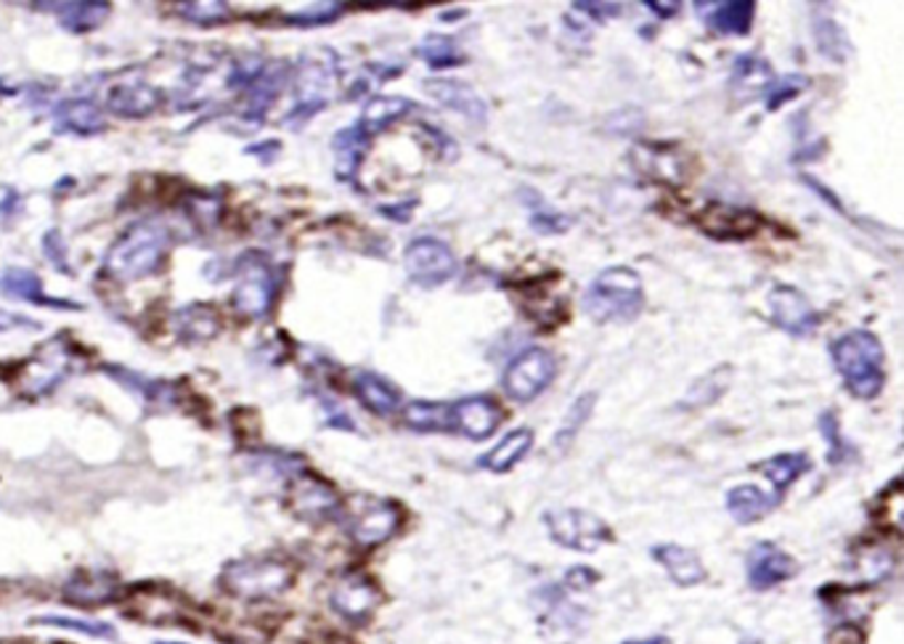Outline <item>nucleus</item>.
<instances>
[{
	"label": "nucleus",
	"instance_id": "1",
	"mask_svg": "<svg viewBox=\"0 0 904 644\" xmlns=\"http://www.w3.org/2000/svg\"><path fill=\"white\" fill-rule=\"evenodd\" d=\"M835 369L854 398L873 401L886 388V350L879 335L870 329H854L833 342Z\"/></svg>",
	"mask_w": 904,
	"mask_h": 644
},
{
	"label": "nucleus",
	"instance_id": "2",
	"mask_svg": "<svg viewBox=\"0 0 904 644\" xmlns=\"http://www.w3.org/2000/svg\"><path fill=\"white\" fill-rule=\"evenodd\" d=\"M170 229L162 221H138L112 244L104 271L115 282H138L157 274L170 250Z\"/></svg>",
	"mask_w": 904,
	"mask_h": 644
},
{
	"label": "nucleus",
	"instance_id": "3",
	"mask_svg": "<svg viewBox=\"0 0 904 644\" xmlns=\"http://www.w3.org/2000/svg\"><path fill=\"white\" fill-rule=\"evenodd\" d=\"M644 287L642 278L629 265H610L584 295V310L597 324H629L642 314Z\"/></svg>",
	"mask_w": 904,
	"mask_h": 644
},
{
	"label": "nucleus",
	"instance_id": "4",
	"mask_svg": "<svg viewBox=\"0 0 904 644\" xmlns=\"http://www.w3.org/2000/svg\"><path fill=\"white\" fill-rule=\"evenodd\" d=\"M292 583V568L278 557H244L223 568L221 587L239 600H274Z\"/></svg>",
	"mask_w": 904,
	"mask_h": 644
},
{
	"label": "nucleus",
	"instance_id": "5",
	"mask_svg": "<svg viewBox=\"0 0 904 644\" xmlns=\"http://www.w3.org/2000/svg\"><path fill=\"white\" fill-rule=\"evenodd\" d=\"M335 56H308L297 72V102L284 123L290 128H301L316 112L329 104L332 85H335Z\"/></svg>",
	"mask_w": 904,
	"mask_h": 644
},
{
	"label": "nucleus",
	"instance_id": "6",
	"mask_svg": "<svg viewBox=\"0 0 904 644\" xmlns=\"http://www.w3.org/2000/svg\"><path fill=\"white\" fill-rule=\"evenodd\" d=\"M403 268H407V276L417 287L435 289L456 276L459 263L446 242L435 236H420L407 247Z\"/></svg>",
	"mask_w": 904,
	"mask_h": 644
},
{
	"label": "nucleus",
	"instance_id": "7",
	"mask_svg": "<svg viewBox=\"0 0 904 644\" xmlns=\"http://www.w3.org/2000/svg\"><path fill=\"white\" fill-rule=\"evenodd\" d=\"M557 377V361L547 348H525L504 371V390L512 401L528 403L549 388Z\"/></svg>",
	"mask_w": 904,
	"mask_h": 644
},
{
	"label": "nucleus",
	"instance_id": "8",
	"mask_svg": "<svg viewBox=\"0 0 904 644\" xmlns=\"http://www.w3.org/2000/svg\"><path fill=\"white\" fill-rule=\"evenodd\" d=\"M551 541L574 552H595L613 539L610 528L597 515L584 509H551L544 515Z\"/></svg>",
	"mask_w": 904,
	"mask_h": 644
},
{
	"label": "nucleus",
	"instance_id": "9",
	"mask_svg": "<svg viewBox=\"0 0 904 644\" xmlns=\"http://www.w3.org/2000/svg\"><path fill=\"white\" fill-rule=\"evenodd\" d=\"M278 278L263 257L248 255V261L239 265V282L234 289V305L239 314L261 318L271 310L276 300Z\"/></svg>",
	"mask_w": 904,
	"mask_h": 644
},
{
	"label": "nucleus",
	"instance_id": "10",
	"mask_svg": "<svg viewBox=\"0 0 904 644\" xmlns=\"http://www.w3.org/2000/svg\"><path fill=\"white\" fill-rule=\"evenodd\" d=\"M401 526V509L388 499H356L348 509L350 539L361 547H380Z\"/></svg>",
	"mask_w": 904,
	"mask_h": 644
},
{
	"label": "nucleus",
	"instance_id": "11",
	"mask_svg": "<svg viewBox=\"0 0 904 644\" xmlns=\"http://www.w3.org/2000/svg\"><path fill=\"white\" fill-rule=\"evenodd\" d=\"M290 509L305 522H327L343 513V502L327 481L311 473H297L290 486Z\"/></svg>",
	"mask_w": 904,
	"mask_h": 644
},
{
	"label": "nucleus",
	"instance_id": "12",
	"mask_svg": "<svg viewBox=\"0 0 904 644\" xmlns=\"http://www.w3.org/2000/svg\"><path fill=\"white\" fill-rule=\"evenodd\" d=\"M769 314H772L777 327L793 337H809L820 324V314L803 297V292L788 287V284H777L769 292Z\"/></svg>",
	"mask_w": 904,
	"mask_h": 644
},
{
	"label": "nucleus",
	"instance_id": "13",
	"mask_svg": "<svg viewBox=\"0 0 904 644\" xmlns=\"http://www.w3.org/2000/svg\"><path fill=\"white\" fill-rule=\"evenodd\" d=\"M329 605L337 615L350 623H364L380 605V592H377L375 581L361 573L343 576L337 587L332 589Z\"/></svg>",
	"mask_w": 904,
	"mask_h": 644
},
{
	"label": "nucleus",
	"instance_id": "14",
	"mask_svg": "<svg viewBox=\"0 0 904 644\" xmlns=\"http://www.w3.org/2000/svg\"><path fill=\"white\" fill-rule=\"evenodd\" d=\"M451 424L470 441H485L502 424V409L488 395H467L451 407Z\"/></svg>",
	"mask_w": 904,
	"mask_h": 644
},
{
	"label": "nucleus",
	"instance_id": "15",
	"mask_svg": "<svg viewBox=\"0 0 904 644\" xmlns=\"http://www.w3.org/2000/svg\"><path fill=\"white\" fill-rule=\"evenodd\" d=\"M748 583L756 592H767V589L777 587V583L793 579L796 576V560L782 552L775 543L761 541L748 552Z\"/></svg>",
	"mask_w": 904,
	"mask_h": 644
},
{
	"label": "nucleus",
	"instance_id": "16",
	"mask_svg": "<svg viewBox=\"0 0 904 644\" xmlns=\"http://www.w3.org/2000/svg\"><path fill=\"white\" fill-rule=\"evenodd\" d=\"M119 581L106 570H77L64 583V600L77 608H102L117 600Z\"/></svg>",
	"mask_w": 904,
	"mask_h": 644
},
{
	"label": "nucleus",
	"instance_id": "17",
	"mask_svg": "<svg viewBox=\"0 0 904 644\" xmlns=\"http://www.w3.org/2000/svg\"><path fill=\"white\" fill-rule=\"evenodd\" d=\"M162 96L144 80H123L106 93V109L123 119H144L157 109Z\"/></svg>",
	"mask_w": 904,
	"mask_h": 644
},
{
	"label": "nucleus",
	"instance_id": "18",
	"mask_svg": "<svg viewBox=\"0 0 904 644\" xmlns=\"http://www.w3.org/2000/svg\"><path fill=\"white\" fill-rule=\"evenodd\" d=\"M0 295L9 297V300L45 305V308L56 310H80L77 303L56 300V297L45 295L40 276L32 268H22V265H9V268L0 274Z\"/></svg>",
	"mask_w": 904,
	"mask_h": 644
},
{
	"label": "nucleus",
	"instance_id": "19",
	"mask_svg": "<svg viewBox=\"0 0 904 644\" xmlns=\"http://www.w3.org/2000/svg\"><path fill=\"white\" fill-rule=\"evenodd\" d=\"M287 64L284 62H269L257 70V75L252 77V83L248 85V104H244V119H252V123H263V115L271 109L276 102V96L282 93L284 85H287Z\"/></svg>",
	"mask_w": 904,
	"mask_h": 644
},
{
	"label": "nucleus",
	"instance_id": "20",
	"mask_svg": "<svg viewBox=\"0 0 904 644\" xmlns=\"http://www.w3.org/2000/svg\"><path fill=\"white\" fill-rule=\"evenodd\" d=\"M701 229L711 239L719 242H740V239L754 236L759 231V218L748 210L727 208V204H711L701 215Z\"/></svg>",
	"mask_w": 904,
	"mask_h": 644
},
{
	"label": "nucleus",
	"instance_id": "21",
	"mask_svg": "<svg viewBox=\"0 0 904 644\" xmlns=\"http://www.w3.org/2000/svg\"><path fill=\"white\" fill-rule=\"evenodd\" d=\"M424 91H428L438 104L449 106V109H454L462 117H467L470 123L485 125V119H488V106H485L483 98L477 96V93L472 91L467 83L438 77V80H428V83H424Z\"/></svg>",
	"mask_w": 904,
	"mask_h": 644
},
{
	"label": "nucleus",
	"instance_id": "22",
	"mask_svg": "<svg viewBox=\"0 0 904 644\" xmlns=\"http://www.w3.org/2000/svg\"><path fill=\"white\" fill-rule=\"evenodd\" d=\"M53 125L56 133H70V136L91 138L106 130V119L91 98H66L53 109Z\"/></svg>",
	"mask_w": 904,
	"mask_h": 644
},
{
	"label": "nucleus",
	"instance_id": "23",
	"mask_svg": "<svg viewBox=\"0 0 904 644\" xmlns=\"http://www.w3.org/2000/svg\"><path fill=\"white\" fill-rule=\"evenodd\" d=\"M701 17L706 24L719 35H748L756 19V3L754 0H724V3H697Z\"/></svg>",
	"mask_w": 904,
	"mask_h": 644
},
{
	"label": "nucleus",
	"instance_id": "24",
	"mask_svg": "<svg viewBox=\"0 0 904 644\" xmlns=\"http://www.w3.org/2000/svg\"><path fill=\"white\" fill-rule=\"evenodd\" d=\"M655 562L671 576V581L680 587H695V583L706 581V568H703L701 557L693 549L680 547V543H658L653 549Z\"/></svg>",
	"mask_w": 904,
	"mask_h": 644
},
{
	"label": "nucleus",
	"instance_id": "25",
	"mask_svg": "<svg viewBox=\"0 0 904 644\" xmlns=\"http://www.w3.org/2000/svg\"><path fill=\"white\" fill-rule=\"evenodd\" d=\"M354 384L358 401L377 416H393L401 409V390L377 371H358Z\"/></svg>",
	"mask_w": 904,
	"mask_h": 644
},
{
	"label": "nucleus",
	"instance_id": "26",
	"mask_svg": "<svg viewBox=\"0 0 904 644\" xmlns=\"http://www.w3.org/2000/svg\"><path fill=\"white\" fill-rule=\"evenodd\" d=\"M530 446H534V430L517 427V430H512V433L504 435L502 441H498L496 446L488 451V454H483L481 460H477V464H481L483 469H488V473H496V475L509 473L512 467H517V464L528 456Z\"/></svg>",
	"mask_w": 904,
	"mask_h": 644
},
{
	"label": "nucleus",
	"instance_id": "27",
	"mask_svg": "<svg viewBox=\"0 0 904 644\" xmlns=\"http://www.w3.org/2000/svg\"><path fill=\"white\" fill-rule=\"evenodd\" d=\"M371 138L364 133L358 125H350V128L340 130L332 141V149H335V176L340 178L343 183H354L358 176V168H361V159L367 155V146Z\"/></svg>",
	"mask_w": 904,
	"mask_h": 644
},
{
	"label": "nucleus",
	"instance_id": "28",
	"mask_svg": "<svg viewBox=\"0 0 904 644\" xmlns=\"http://www.w3.org/2000/svg\"><path fill=\"white\" fill-rule=\"evenodd\" d=\"M411 109H414V102H409V98L403 96H375L367 106H364L361 119H358L356 125L371 138L377 136V133H382L385 128H390L393 123H398L403 115H409Z\"/></svg>",
	"mask_w": 904,
	"mask_h": 644
},
{
	"label": "nucleus",
	"instance_id": "29",
	"mask_svg": "<svg viewBox=\"0 0 904 644\" xmlns=\"http://www.w3.org/2000/svg\"><path fill=\"white\" fill-rule=\"evenodd\" d=\"M777 496H767L756 486H737L727 494V509L740 526H750V522L761 520L769 509L777 507Z\"/></svg>",
	"mask_w": 904,
	"mask_h": 644
},
{
	"label": "nucleus",
	"instance_id": "30",
	"mask_svg": "<svg viewBox=\"0 0 904 644\" xmlns=\"http://www.w3.org/2000/svg\"><path fill=\"white\" fill-rule=\"evenodd\" d=\"M53 9H59V17H62L59 22H62L66 32H72V35H85V32L104 24L112 6L104 3V0H83V3H62L53 6Z\"/></svg>",
	"mask_w": 904,
	"mask_h": 644
},
{
	"label": "nucleus",
	"instance_id": "31",
	"mask_svg": "<svg viewBox=\"0 0 904 644\" xmlns=\"http://www.w3.org/2000/svg\"><path fill=\"white\" fill-rule=\"evenodd\" d=\"M403 422L417 433H446L454 430L451 424V407L433 401H414L403 409Z\"/></svg>",
	"mask_w": 904,
	"mask_h": 644
},
{
	"label": "nucleus",
	"instance_id": "32",
	"mask_svg": "<svg viewBox=\"0 0 904 644\" xmlns=\"http://www.w3.org/2000/svg\"><path fill=\"white\" fill-rule=\"evenodd\" d=\"M809 467H812V462H809L807 454H777L772 460L759 464V473L772 481L775 496L780 499L782 490L793 486L803 473H809Z\"/></svg>",
	"mask_w": 904,
	"mask_h": 644
},
{
	"label": "nucleus",
	"instance_id": "33",
	"mask_svg": "<svg viewBox=\"0 0 904 644\" xmlns=\"http://www.w3.org/2000/svg\"><path fill=\"white\" fill-rule=\"evenodd\" d=\"M417 56H420L433 72L454 70V66L464 64L462 49H459L456 40L449 35H428L420 45H417Z\"/></svg>",
	"mask_w": 904,
	"mask_h": 644
},
{
	"label": "nucleus",
	"instance_id": "34",
	"mask_svg": "<svg viewBox=\"0 0 904 644\" xmlns=\"http://www.w3.org/2000/svg\"><path fill=\"white\" fill-rule=\"evenodd\" d=\"M178 331L189 340H208L218 331V316L204 305H189L178 314Z\"/></svg>",
	"mask_w": 904,
	"mask_h": 644
},
{
	"label": "nucleus",
	"instance_id": "35",
	"mask_svg": "<svg viewBox=\"0 0 904 644\" xmlns=\"http://www.w3.org/2000/svg\"><path fill=\"white\" fill-rule=\"evenodd\" d=\"M35 623H43V626H56L66 629V632H80L85 636H93V640H115L117 632L115 626L104 621H93V619H66V615H40Z\"/></svg>",
	"mask_w": 904,
	"mask_h": 644
},
{
	"label": "nucleus",
	"instance_id": "36",
	"mask_svg": "<svg viewBox=\"0 0 904 644\" xmlns=\"http://www.w3.org/2000/svg\"><path fill=\"white\" fill-rule=\"evenodd\" d=\"M729 380H733V371H729V367L708 371V374L703 377V380H697L695 388L690 390L684 407H706V403L716 401V398H719L724 390L729 388Z\"/></svg>",
	"mask_w": 904,
	"mask_h": 644
},
{
	"label": "nucleus",
	"instance_id": "37",
	"mask_svg": "<svg viewBox=\"0 0 904 644\" xmlns=\"http://www.w3.org/2000/svg\"><path fill=\"white\" fill-rule=\"evenodd\" d=\"M807 88H809L807 75H780L769 83L767 91H764V104H767L769 112H777L780 106L793 102V98Z\"/></svg>",
	"mask_w": 904,
	"mask_h": 644
},
{
	"label": "nucleus",
	"instance_id": "38",
	"mask_svg": "<svg viewBox=\"0 0 904 644\" xmlns=\"http://www.w3.org/2000/svg\"><path fill=\"white\" fill-rule=\"evenodd\" d=\"M595 403H597V395H595V393H587V395L578 398L574 407H570L568 414H565L563 427L557 430V437H555V446H557V448H568V443L574 441V437L578 435V430L584 427V422L589 420V414H591V409H595Z\"/></svg>",
	"mask_w": 904,
	"mask_h": 644
},
{
	"label": "nucleus",
	"instance_id": "39",
	"mask_svg": "<svg viewBox=\"0 0 904 644\" xmlns=\"http://www.w3.org/2000/svg\"><path fill=\"white\" fill-rule=\"evenodd\" d=\"M178 13L189 22L212 27L221 24L225 19H231V9L225 3H216V0H208V3H181L178 6Z\"/></svg>",
	"mask_w": 904,
	"mask_h": 644
},
{
	"label": "nucleus",
	"instance_id": "40",
	"mask_svg": "<svg viewBox=\"0 0 904 644\" xmlns=\"http://www.w3.org/2000/svg\"><path fill=\"white\" fill-rule=\"evenodd\" d=\"M894 568V557L886 552V549H865L860 555V576L865 581H881L892 573Z\"/></svg>",
	"mask_w": 904,
	"mask_h": 644
},
{
	"label": "nucleus",
	"instance_id": "41",
	"mask_svg": "<svg viewBox=\"0 0 904 644\" xmlns=\"http://www.w3.org/2000/svg\"><path fill=\"white\" fill-rule=\"evenodd\" d=\"M345 6L343 3H322L314 6V9H303L301 13H290L287 22L290 24H301V27H318V24H329L340 17Z\"/></svg>",
	"mask_w": 904,
	"mask_h": 644
},
{
	"label": "nucleus",
	"instance_id": "42",
	"mask_svg": "<svg viewBox=\"0 0 904 644\" xmlns=\"http://www.w3.org/2000/svg\"><path fill=\"white\" fill-rule=\"evenodd\" d=\"M817 45L826 51V56L843 62L847 59V45H843V30L835 22H822L817 27Z\"/></svg>",
	"mask_w": 904,
	"mask_h": 644
},
{
	"label": "nucleus",
	"instance_id": "43",
	"mask_svg": "<svg viewBox=\"0 0 904 644\" xmlns=\"http://www.w3.org/2000/svg\"><path fill=\"white\" fill-rule=\"evenodd\" d=\"M817 427L826 435L828 446H830V462L839 464L843 460V437H841V422L833 411H822L820 420H817Z\"/></svg>",
	"mask_w": 904,
	"mask_h": 644
},
{
	"label": "nucleus",
	"instance_id": "44",
	"mask_svg": "<svg viewBox=\"0 0 904 644\" xmlns=\"http://www.w3.org/2000/svg\"><path fill=\"white\" fill-rule=\"evenodd\" d=\"M43 252H45V257H49V261H51L53 265H56L59 271H62V274H72L70 263H66V257H64L62 234H59L56 229L49 231V234L43 236Z\"/></svg>",
	"mask_w": 904,
	"mask_h": 644
},
{
	"label": "nucleus",
	"instance_id": "45",
	"mask_svg": "<svg viewBox=\"0 0 904 644\" xmlns=\"http://www.w3.org/2000/svg\"><path fill=\"white\" fill-rule=\"evenodd\" d=\"M530 225L538 234H563V231H568V218L557 215V212H534Z\"/></svg>",
	"mask_w": 904,
	"mask_h": 644
},
{
	"label": "nucleus",
	"instance_id": "46",
	"mask_svg": "<svg viewBox=\"0 0 904 644\" xmlns=\"http://www.w3.org/2000/svg\"><path fill=\"white\" fill-rule=\"evenodd\" d=\"M600 576L595 573V570L589 568H574L568 576H565V583H568L570 589H589L591 583H595Z\"/></svg>",
	"mask_w": 904,
	"mask_h": 644
},
{
	"label": "nucleus",
	"instance_id": "47",
	"mask_svg": "<svg viewBox=\"0 0 904 644\" xmlns=\"http://www.w3.org/2000/svg\"><path fill=\"white\" fill-rule=\"evenodd\" d=\"M414 208H417L414 199H407V202L393 204V208H382L380 212H382V215H388V218H396L398 223H407L409 215H411V210H414Z\"/></svg>",
	"mask_w": 904,
	"mask_h": 644
},
{
	"label": "nucleus",
	"instance_id": "48",
	"mask_svg": "<svg viewBox=\"0 0 904 644\" xmlns=\"http://www.w3.org/2000/svg\"><path fill=\"white\" fill-rule=\"evenodd\" d=\"M644 6H648L650 11H655L658 17H663V19H671V17H676V13H680V9H682V3H661V0H644Z\"/></svg>",
	"mask_w": 904,
	"mask_h": 644
},
{
	"label": "nucleus",
	"instance_id": "49",
	"mask_svg": "<svg viewBox=\"0 0 904 644\" xmlns=\"http://www.w3.org/2000/svg\"><path fill=\"white\" fill-rule=\"evenodd\" d=\"M576 9H600V11H591L600 19L618 17V13H621V6H616V3H576Z\"/></svg>",
	"mask_w": 904,
	"mask_h": 644
},
{
	"label": "nucleus",
	"instance_id": "50",
	"mask_svg": "<svg viewBox=\"0 0 904 644\" xmlns=\"http://www.w3.org/2000/svg\"><path fill=\"white\" fill-rule=\"evenodd\" d=\"M269 151H274V155H276V151H278V144L271 141V144H261V146H250V149H248V155H263V162H271V159H274V157H271Z\"/></svg>",
	"mask_w": 904,
	"mask_h": 644
},
{
	"label": "nucleus",
	"instance_id": "51",
	"mask_svg": "<svg viewBox=\"0 0 904 644\" xmlns=\"http://www.w3.org/2000/svg\"><path fill=\"white\" fill-rule=\"evenodd\" d=\"M623 644H669L666 636H653V640H631V642H623Z\"/></svg>",
	"mask_w": 904,
	"mask_h": 644
},
{
	"label": "nucleus",
	"instance_id": "52",
	"mask_svg": "<svg viewBox=\"0 0 904 644\" xmlns=\"http://www.w3.org/2000/svg\"><path fill=\"white\" fill-rule=\"evenodd\" d=\"M157 644H181V642H157Z\"/></svg>",
	"mask_w": 904,
	"mask_h": 644
}]
</instances>
